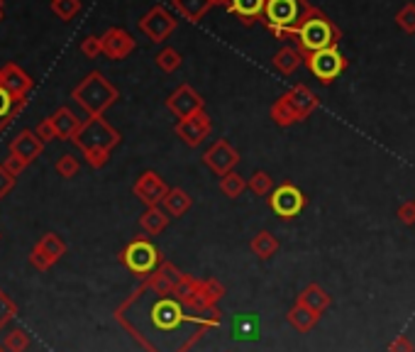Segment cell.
Instances as JSON below:
<instances>
[{
    "instance_id": "cell-1",
    "label": "cell",
    "mask_w": 415,
    "mask_h": 352,
    "mask_svg": "<svg viewBox=\"0 0 415 352\" xmlns=\"http://www.w3.org/2000/svg\"><path fill=\"white\" fill-rule=\"evenodd\" d=\"M115 318L149 352H184L188 343L215 321L198 311H188L181 299H174L169 291L152 289L149 284L130 296Z\"/></svg>"
},
{
    "instance_id": "cell-2",
    "label": "cell",
    "mask_w": 415,
    "mask_h": 352,
    "mask_svg": "<svg viewBox=\"0 0 415 352\" xmlns=\"http://www.w3.org/2000/svg\"><path fill=\"white\" fill-rule=\"evenodd\" d=\"M79 150L86 154V162L93 169H101L110 157V150L120 142V135L115 128H110L103 118H88L74 137Z\"/></svg>"
},
{
    "instance_id": "cell-3",
    "label": "cell",
    "mask_w": 415,
    "mask_h": 352,
    "mask_svg": "<svg viewBox=\"0 0 415 352\" xmlns=\"http://www.w3.org/2000/svg\"><path fill=\"white\" fill-rule=\"evenodd\" d=\"M313 13L315 8H311L306 0H267L262 20L276 37H284L296 32Z\"/></svg>"
},
{
    "instance_id": "cell-4",
    "label": "cell",
    "mask_w": 415,
    "mask_h": 352,
    "mask_svg": "<svg viewBox=\"0 0 415 352\" xmlns=\"http://www.w3.org/2000/svg\"><path fill=\"white\" fill-rule=\"evenodd\" d=\"M71 98H74L91 118H101L105 113V108H110L118 101V91H115V86L105 79L101 71H93V74H88L86 79L74 88Z\"/></svg>"
},
{
    "instance_id": "cell-5",
    "label": "cell",
    "mask_w": 415,
    "mask_h": 352,
    "mask_svg": "<svg viewBox=\"0 0 415 352\" xmlns=\"http://www.w3.org/2000/svg\"><path fill=\"white\" fill-rule=\"evenodd\" d=\"M296 40L306 54L323 52V49L335 47L337 40H340V30L320 10H315L311 18L303 20V25L296 30Z\"/></svg>"
},
{
    "instance_id": "cell-6",
    "label": "cell",
    "mask_w": 415,
    "mask_h": 352,
    "mask_svg": "<svg viewBox=\"0 0 415 352\" xmlns=\"http://www.w3.org/2000/svg\"><path fill=\"white\" fill-rule=\"evenodd\" d=\"M306 64L315 79L323 81V84H330L347 69V57L337 47H330L323 49V52L306 54Z\"/></svg>"
},
{
    "instance_id": "cell-7",
    "label": "cell",
    "mask_w": 415,
    "mask_h": 352,
    "mask_svg": "<svg viewBox=\"0 0 415 352\" xmlns=\"http://www.w3.org/2000/svg\"><path fill=\"white\" fill-rule=\"evenodd\" d=\"M123 262H125V267L130 269V272L137 274V277H145V274H152L154 269H157L159 252L149 240L137 238L123 250Z\"/></svg>"
},
{
    "instance_id": "cell-8",
    "label": "cell",
    "mask_w": 415,
    "mask_h": 352,
    "mask_svg": "<svg viewBox=\"0 0 415 352\" xmlns=\"http://www.w3.org/2000/svg\"><path fill=\"white\" fill-rule=\"evenodd\" d=\"M271 208L279 213L281 218H293L301 213L303 203H306V196L301 194V189H296L293 184H284L269 196Z\"/></svg>"
},
{
    "instance_id": "cell-9",
    "label": "cell",
    "mask_w": 415,
    "mask_h": 352,
    "mask_svg": "<svg viewBox=\"0 0 415 352\" xmlns=\"http://www.w3.org/2000/svg\"><path fill=\"white\" fill-rule=\"evenodd\" d=\"M176 27V20L171 18L169 13H166L164 8H154L149 10L145 18L140 20V30L145 32L152 42H162L166 40V35H169L171 30Z\"/></svg>"
},
{
    "instance_id": "cell-10",
    "label": "cell",
    "mask_w": 415,
    "mask_h": 352,
    "mask_svg": "<svg viewBox=\"0 0 415 352\" xmlns=\"http://www.w3.org/2000/svg\"><path fill=\"white\" fill-rule=\"evenodd\" d=\"M0 86L10 91L15 98L27 101V93L32 91V79L20 69L18 64H5L0 66Z\"/></svg>"
},
{
    "instance_id": "cell-11",
    "label": "cell",
    "mask_w": 415,
    "mask_h": 352,
    "mask_svg": "<svg viewBox=\"0 0 415 352\" xmlns=\"http://www.w3.org/2000/svg\"><path fill=\"white\" fill-rule=\"evenodd\" d=\"M42 150H44V142L37 137L35 130H22V132H18V137L10 142V154L22 159L25 164L35 162V159L42 154Z\"/></svg>"
},
{
    "instance_id": "cell-12",
    "label": "cell",
    "mask_w": 415,
    "mask_h": 352,
    "mask_svg": "<svg viewBox=\"0 0 415 352\" xmlns=\"http://www.w3.org/2000/svg\"><path fill=\"white\" fill-rule=\"evenodd\" d=\"M101 42H103V54L110 59H125L135 49V40L125 30H120V27H113V30L105 32Z\"/></svg>"
},
{
    "instance_id": "cell-13",
    "label": "cell",
    "mask_w": 415,
    "mask_h": 352,
    "mask_svg": "<svg viewBox=\"0 0 415 352\" xmlns=\"http://www.w3.org/2000/svg\"><path fill=\"white\" fill-rule=\"evenodd\" d=\"M135 194L140 196L149 208H152V206H157L159 201H164L169 191H166L164 181L159 179L157 174H154V172H147V174H142V176H140V181L135 184Z\"/></svg>"
},
{
    "instance_id": "cell-14",
    "label": "cell",
    "mask_w": 415,
    "mask_h": 352,
    "mask_svg": "<svg viewBox=\"0 0 415 352\" xmlns=\"http://www.w3.org/2000/svg\"><path fill=\"white\" fill-rule=\"evenodd\" d=\"M52 125H54V130H57V140H74V137L79 135V130L83 128L79 115L66 106H62L52 115Z\"/></svg>"
},
{
    "instance_id": "cell-15",
    "label": "cell",
    "mask_w": 415,
    "mask_h": 352,
    "mask_svg": "<svg viewBox=\"0 0 415 352\" xmlns=\"http://www.w3.org/2000/svg\"><path fill=\"white\" fill-rule=\"evenodd\" d=\"M201 98L196 96V93L191 91L188 86H181L179 91L174 93V96L169 98V108L174 110L179 118H191V115H196L198 110H201Z\"/></svg>"
},
{
    "instance_id": "cell-16",
    "label": "cell",
    "mask_w": 415,
    "mask_h": 352,
    "mask_svg": "<svg viewBox=\"0 0 415 352\" xmlns=\"http://www.w3.org/2000/svg\"><path fill=\"white\" fill-rule=\"evenodd\" d=\"M176 130H179V135L184 137V140L188 142V145H198V142H201L203 137L208 135L210 123L206 120V115L196 113V115H191V118H186L184 123H181Z\"/></svg>"
},
{
    "instance_id": "cell-17",
    "label": "cell",
    "mask_w": 415,
    "mask_h": 352,
    "mask_svg": "<svg viewBox=\"0 0 415 352\" xmlns=\"http://www.w3.org/2000/svg\"><path fill=\"white\" fill-rule=\"evenodd\" d=\"M25 106H27V101H22V98H15L13 93L5 91V88L0 86V132L8 128V125L13 123L15 118H18Z\"/></svg>"
},
{
    "instance_id": "cell-18",
    "label": "cell",
    "mask_w": 415,
    "mask_h": 352,
    "mask_svg": "<svg viewBox=\"0 0 415 352\" xmlns=\"http://www.w3.org/2000/svg\"><path fill=\"white\" fill-rule=\"evenodd\" d=\"M237 159H240V157H237V154L228 147V142H223V140H220L218 145H213L206 152V162L215 169V172H220V174L228 172V169L237 162Z\"/></svg>"
},
{
    "instance_id": "cell-19",
    "label": "cell",
    "mask_w": 415,
    "mask_h": 352,
    "mask_svg": "<svg viewBox=\"0 0 415 352\" xmlns=\"http://www.w3.org/2000/svg\"><path fill=\"white\" fill-rule=\"evenodd\" d=\"M264 5H267V0H228V10L242 22H254L262 18Z\"/></svg>"
},
{
    "instance_id": "cell-20",
    "label": "cell",
    "mask_w": 415,
    "mask_h": 352,
    "mask_svg": "<svg viewBox=\"0 0 415 352\" xmlns=\"http://www.w3.org/2000/svg\"><path fill=\"white\" fill-rule=\"evenodd\" d=\"M289 101H291V106H293V110L298 113V118H306L311 110L318 106V101H315V96L308 88H296V91H291L289 93Z\"/></svg>"
},
{
    "instance_id": "cell-21",
    "label": "cell",
    "mask_w": 415,
    "mask_h": 352,
    "mask_svg": "<svg viewBox=\"0 0 415 352\" xmlns=\"http://www.w3.org/2000/svg\"><path fill=\"white\" fill-rule=\"evenodd\" d=\"M37 247L44 252V255L49 257L54 264H57L59 260L64 257V252H66V245H64V240L59 238L57 233H47V235H42L40 240H37Z\"/></svg>"
},
{
    "instance_id": "cell-22",
    "label": "cell",
    "mask_w": 415,
    "mask_h": 352,
    "mask_svg": "<svg viewBox=\"0 0 415 352\" xmlns=\"http://www.w3.org/2000/svg\"><path fill=\"white\" fill-rule=\"evenodd\" d=\"M210 0H174V8L184 15L186 20L196 22L198 18H203V13L210 8Z\"/></svg>"
},
{
    "instance_id": "cell-23",
    "label": "cell",
    "mask_w": 415,
    "mask_h": 352,
    "mask_svg": "<svg viewBox=\"0 0 415 352\" xmlns=\"http://www.w3.org/2000/svg\"><path fill=\"white\" fill-rule=\"evenodd\" d=\"M0 345H3L5 352H25L27 345H30V338H27V333L22 328H13L3 335V343Z\"/></svg>"
},
{
    "instance_id": "cell-24",
    "label": "cell",
    "mask_w": 415,
    "mask_h": 352,
    "mask_svg": "<svg viewBox=\"0 0 415 352\" xmlns=\"http://www.w3.org/2000/svg\"><path fill=\"white\" fill-rule=\"evenodd\" d=\"M232 330H235V338L240 340H254L259 335V323L254 321L252 316H240L235 318V323H232Z\"/></svg>"
},
{
    "instance_id": "cell-25",
    "label": "cell",
    "mask_w": 415,
    "mask_h": 352,
    "mask_svg": "<svg viewBox=\"0 0 415 352\" xmlns=\"http://www.w3.org/2000/svg\"><path fill=\"white\" fill-rule=\"evenodd\" d=\"M166 220H169V218H166L157 206H152V208H149V211L145 213V216H142L140 225L147 230L149 235H157L159 230H164V228H166Z\"/></svg>"
},
{
    "instance_id": "cell-26",
    "label": "cell",
    "mask_w": 415,
    "mask_h": 352,
    "mask_svg": "<svg viewBox=\"0 0 415 352\" xmlns=\"http://www.w3.org/2000/svg\"><path fill=\"white\" fill-rule=\"evenodd\" d=\"M298 64H301V54H298L296 49H291V47H284L274 57V66L284 71V74H291V71L296 69Z\"/></svg>"
},
{
    "instance_id": "cell-27",
    "label": "cell",
    "mask_w": 415,
    "mask_h": 352,
    "mask_svg": "<svg viewBox=\"0 0 415 352\" xmlns=\"http://www.w3.org/2000/svg\"><path fill=\"white\" fill-rule=\"evenodd\" d=\"M271 113H274V120H276V123H281V125H289V123H293V120H301V118H298L296 110H293L291 101H289V96L281 98V101L276 103Z\"/></svg>"
},
{
    "instance_id": "cell-28",
    "label": "cell",
    "mask_w": 415,
    "mask_h": 352,
    "mask_svg": "<svg viewBox=\"0 0 415 352\" xmlns=\"http://www.w3.org/2000/svg\"><path fill=\"white\" fill-rule=\"evenodd\" d=\"M81 0H52V13L59 15L62 20H71L74 15H79Z\"/></svg>"
},
{
    "instance_id": "cell-29",
    "label": "cell",
    "mask_w": 415,
    "mask_h": 352,
    "mask_svg": "<svg viewBox=\"0 0 415 352\" xmlns=\"http://www.w3.org/2000/svg\"><path fill=\"white\" fill-rule=\"evenodd\" d=\"M164 203H166V208H169V213L171 216H181V213L188 208V196L184 194V191H169L164 198Z\"/></svg>"
},
{
    "instance_id": "cell-30",
    "label": "cell",
    "mask_w": 415,
    "mask_h": 352,
    "mask_svg": "<svg viewBox=\"0 0 415 352\" xmlns=\"http://www.w3.org/2000/svg\"><path fill=\"white\" fill-rule=\"evenodd\" d=\"M15 316H18V304L0 289V330L8 326V321H13Z\"/></svg>"
},
{
    "instance_id": "cell-31",
    "label": "cell",
    "mask_w": 415,
    "mask_h": 352,
    "mask_svg": "<svg viewBox=\"0 0 415 352\" xmlns=\"http://www.w3.org/2000/svg\"><path fill=\"white\" fill-rule=\"evenodd\" d=\"M57 174L62 176V179H71V176L79 174V159L71 157V154H62L57 162Z\"/></svg>"
},
{
    "instance_id": "cell-32",
    "label": "cell",
    "mask_w": 415,
    "mask_h": 352,
    "mask_svg": "<svg viewBox=\"0 0 415 352\" xmlns=\"http://www.w3.org/2000/svg\"><path fill=\"white\" fill-rule=\"evenodd\" d=\"M157 64L162 66L164 71H174V69H179L181 57H179V52H174V49H164V52L157 57Z\"/></svg>"
},
{
    "instance_id": "cell-33",
    "label": "cell",
    "mask_w": 415,
    "mask_h": 352,
    "mask_svg": "<svg viewBox=\"0 0 415 352\" xmlns=\"http://www.w3.org/2000/svg\"><path fill=\"white\" fill-rule=\"evenodd\" d=\"M252 247H254V252H257V255L269 257L271 252L276 250V242L271 240V235H269V233H262L257 240H254V245H252Z\"/></svg>"
},
{
    "instance_id": "cell-34",
    "label": "cell",
    "mask_w": 415,
    "mask_h": 352,
    "mask_svg": "<svg viewBox=\"0 0 415 352\" xmlns=\"http://www.w3.org/2000/svg\"><path fill=\"white\" fill-rule=\"evenodd\" d=\"M242 189H245V181H242L237 174H228V176L223 179V191H225V194H228L230 198H232V196H240V191H242Z\"/></svg>"
},
{
    "instance_id": "cell-35",
    "label": "cell",
    "mask_w": 415,
    "mask_h": 352,
    "mask_svg": "<svg viewBox=\"0 0 415 352\" xmlns=\"http://www.w3.org/2000/svg\"><path fill=\"white\" fill-rule=\"evenodd\" d=\"M398 25H401L406 32H415V5L408 3L406 8L398 13Z\"/></svg>"
},
{
    "instance_id": "cell-36",
    "label": "cell",
    "mask_w": 415,
    "mask_h": 352,
    "mask_svg": "<svg viewBox=\"0 0 415 352\" xmlns=\"http://www.w3.org/2000/svg\"><path fill=\"white\" fill-rule=\"evenodd\" d=\"M81 52L86 54V57H98V54H103V42L101 37H86V40L81 42Z\"/></svg>"
},
{
    "instance_id": "cell-37",
    "label": "cell",
    "mask_w": 415,
    "mask_h": 352,
    "mask_svg": "<svg viewBox=\"0 0 415 352\" xmlns=\"http://www.w3.org/2000/svg\"><path fill=\"white\" fill-rule=\"evenodd\" d=\"M30 264H32V267H35V269H40V272H44V269H49V267H52V260H49V257L47 255H44V252L40 250V247H32V252H30Z\"/></svg>"
},
{
    "instance_id": "cell-38",
    "label": "cell",
    "mask_w": 415,
    "mask_h": 352,
    "mask_svg": "<svg viewBox=\"0 0 415 352\" xmlns=\"http://www.w3.org/2000/svg\"><path fill=\"white\" fill-rule=\"evenodd\" d=\"M13 189H15V176L10 174L3 164H0V201H3V198L8 196Z\"/></svg>"
},
{
    "instance_id": "cell-39",
    "label": "cell",
    "mask_w": 415,
    "mask_h": 352,
    "mask_svg": "<svg viewBox=\"0 0 415 352\" xmlns=\"http://www.w3.org/2000/svg\"><path fill=\"white\" fill-rule=\"evenodd\" d=\"M35 132H37V137H40L42 142H52L54 137H57V130H54V125H52V118L42 120V123L35 128Z\"/></svg>"
},
{
    "instance_id": "cell-40",
    "label": "cell",
    "mask_w": 415,
    "mask_h": 352,
    "mask_svg": "<svg viewBox=\"0 0 415 352\" xmlns=\"http://www.w3.org/2000/svg\"><path fill=\"white\" fill-rule=\"evenodd\" d=\"M269 186H271V179L264 172H259V174H254V179L249 181V189L254 191V194H267L269 191Z\"/></svg>"
},
{
    "instance_id": "cell-41",
    "label": "cell",
    "mask_w": 415,
    "mask_h": 352,
    "mask_svg": "<svg viewBox=\"0 0 415 352\" xmlns=\"http://www.w3.org/2000/svg\"><path fill=\"white\" fill-rule=\"evenodd\" d=\"M291 321L293 323L298 321V326H301V328H308L315 321V313L313 311H306V308H298V311L291 313Z\"/></svg>"
},
{
    "instance_id": "cell-42",
    "label": "cell",
    "mask_w": 415,
    "mask_h": 352,
    "mask_svg": "<svg viewBox=\"0 0 415 352\" xmlns=\"http://www.w3.org/2000/svg\"><path fill=\"white\" fill-rule=\"evenodd\" d=\"M3 167L8 169V172L13 174V176H20V172H22V169L27 167V164L22 162V159H18V157H13V154H10V157H5Z\"/></svg>"
},
{
    "instance_id": "cell-43",
    "label": "cell",
    "mask_w": 415,
    "mask_h": 352,
    "mask_svg": "<svg viewBox=\"0 0 415 352\" xmlns=\"http://www.w3.org/2000/svg\"><path fill=\"white\" fill-rule=\"evenodd\" d=\"M210 3H225V5H228V0H210Z\"/></svg>"
},
{
    "instance_id": "cell-44",
    "label": "cell",
    "mask_w": 415,
    "mask_h": 352,
    "mask_svg": "<svg viewBox=\"0 0 415 352\" xmlns=\"http://www.w3.org/2000/svg\"><path fill=\"white\" fill-rule=\"evenodd\" d=\"M0 10H3V0H0Z\"/></svg>"
},
{
    "instance_id": "cell-45",
    "label": "cell",
    "mask_w": 415,
    "mask_h": 352,
    "mask_svg": "<svg viewBox=\"0 0 415 352\" xmlns=\"http://www.w3.org/2000/svg\"><path fill=\"white\" fill-rule=\"evenodd\" d=\"M0 20H3V10H0Z\"/></svg>"
},
{
    "instance_id": "cell-46",
    "label": "cell",
    "mask_w": 415,
    "mask_h": 352,
    "mask_svg": "<svg viewBox=\"0 0 415 352\" xmlns=\"http://www.w3.org/2000/svg\"><path fill=\"white\" fill-rule=\"evenodd\" d=\"M0 352H5V350H3V345H0Z\"/></svg>"
}]
</instances>
